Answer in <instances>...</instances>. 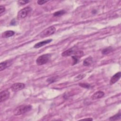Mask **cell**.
Wrapping results in <instances>:
<instances>
[{
    "label": "cell",
    "instance_id": "cell-1",
    "mask_svg": "<svg viewBox=\"0 0 121 121\" xmlns=\"http://www.w3.org/2000/svg\"><path fill=\"white\" fill-rule=\"evenodd\" d=\"M32 109L31 105H22L17 107L13 111V114L14 115L18 116L24 114L29 111Z\"/></svg>",
    "mask_w": 121,
    "mask_h": 121
},
{
    "label": "cell",
    "instance_id": "cell-2",
    "mask_svg": "<svg viewBox=\"0 0 121 121\" xmlns=\"http://www.w3.org/2000/svg\"><path fill=\"white\" fill-rule=\"evenodd\" d=\"M51 55L50 54H45L39 56L36 60V63L38 65H42L47 64L50 60Z\"/></svg>",
    "mask_w": 121,
    "mask_h": 121
},
{
    "label": "cell",
    "instance_id": "cell-3",
    "mask_svg": "<svg viewBox=\"0 0 121 121\" xmlns=\"http://www.w3.org/2000/svg\"><path fill=\"white\" fill-rule=\"evenodd\" d=\"M32 11L31 7H27L19 11L17 14L18 19H22L25 18Z\"/></svg>",
    "mask_w": 121,
    "mask_h": 121
},
{
    "label": "cell",
    "instance_id": "cell-4",
    "mask_svg": "<svg viewBox=\"0 0 121 121\" xmlns=\"http://www.w3.org/2000/svg\"><path fill=\"white\" fill-rule=\"evenodd\" d=\"M56 31V28L54 26H51L49 28H47L46 29H45L43 31H42L41 34H40V37L41 38H44L48 37L53 34Z\"/></svg>",
    "mask_w": 121,
    "mask_h": 121
},
{
    "label": "cell",
    "instance_id": "cell-5",
    "mask_svg": "<svg viewBox=\"0 0 121 121\" xmlns=\"http://www.w3.org/2000/svg\"><path fill=\"white\" fill-rule=\"evenodd\" d=\"M25 87V85L23 83H16L11 86V89L13 91H18L22 90Z\"/></svg>",
    "mask_w": 121,
    "mask_h": 121
},
{
    "label": "cell",
    "instance_id": "cell-6",
    "mask_svg": "<svg viewBox=\"0 0 121 121\" xmlns=\"http://www.w3.org/2000/svg\"><path fill=\"white\" fill-rule=\"evenodd\" d=\"M10 93L8 90L2 91L0 94V102H3L5 101L10 97Z\"/></svg>",
    "mask_w": 121,
    "mask_h": 121
},
{
    "label": "cell",
    "instance_id": "cell-7",
    "mask_svg": "<svg viewBox=\"0 0 121 121\" xmlns=\"http://www.w3.org/2000/svg\"><path fill=\"white\" fill-rule=\"evenodd\" d=\"M52 41V39H47V40H44V41L40 42L37 43L36 44H35L34 47L35 48H39L40 47L43 46L51 43Z\"/></svg>",
    "mask_w": 121,
    "mask_h": 121
},
{
    "label": "cell",
    "instance_id": "cell-8",
    "mask_svg": "<svg viewBox=\"0 0 121 121\" xmlns=\"http://www.w3.org/2000/svg\"><path fill=\"white\" fill-rule=\"evenodd\" d=\"M121 76V72H118L115 74L111 78L110 80V84L113 85L116 83L117 81H118L119 79L120 78Z\"/></svg>",
    "mask_w": 121,
    "mask_h": 121
},
{
    "label": "cell",
    "instance_id": "cell-9",
    "mask_svg": "<svg viewBox=\"0 0 121 121\" xmlns=\"http://www.w3.org/2000/svg\"><path fill=\"white\" fill-rule=\"evenodd\" d=\"M105 96V93L102 91H98L95 93L91 96L92 100H96L103 97Z\"/></svg>",
    "mask_w": 121,
    "mask_h": 121
},
{
    "label": "cell",
    "instance_id": "cell-10",
    "mask_svg": "<svg viewBox=\"0 0 121 121\" xmlns=\"http://www.w3.org/2000/svg\"><path fill=\"white\" fill-rule=\"evenodd\" d=\"M75 49V47L71 48L69 49H68V50H66L64 52L62 53V56H64V57H67V56H71V55H72V54H74L75 53H74Z\"/></svg>",
    "mask_w": 121,
    "mask_h": 121
},
{
    "label": "cell",
    "instance_id": "cell-11",
    "mask_svg": "<svg viewBox=\"0 0 121 121\" xmlns=\"http://www.w3.org/2000/svg\"><path fill=\"white\" fill-rule=\"evenodd\" d=\"M93 63V58L92 57H89L85 59L83 63V64L85 66H89L91 65Z\"/></svg>",
    "mask_w": 121,
    "mask_h": 121
},
{
    "label": "cell",
    "instance_id": "cell-12",
    "mask_svg": "<svg viewBox=\"0 0 121 121\" xmlns=\"http://www.w3.org/2000/svg\"><path fill=\"white\" fill-rule=\"evenodd\" d=\"M15 34V32L12 30L6 31L2 34V36L3 38H9L13 36Z\"/></svg>",
    "mask_w": 121,
    "mask_h": 121
},
{
    "label": "cell",
    "instance_id": "cell-13",
    "mask_svg": "<svg viewBox=\"0 0 121 121\" xmlns=\"http://www.w3.org/2000/svg\"><path fill=\"white\" fill-rule=\"evenodd\" d=\"M9 64L7 60L2 62L0 64V71H2L6 69L9 66Z\"/></svg>",
    "mask_w": 121,
    "mask_h": 121
},
{
    "label": "cell",
    "instance_id": "cell-14",
    "mask_svg": "<svg viewBox=\"0 0 121 121\" xmlns=\"http://www.w3.org/2000/svg\"><path fill=\"white\" fill-rule=\"evenodd\" d=\"M113 48L112 47H108L104 49L102 51V53L103 54H109L110 53H111V52H113Z\"/></svg>",
    "mask_w": 121,
    "mask_h": 121
},
{
    "label": "cell",
    "instance_id": "cell-15",
    "mask_svg": "<svg viewBox=\"0 0 121 121\" xmlns=\"http://www.w3.org/2000/svg\"><path fill=\"white\" fill-rule=\"evenodd\" d=\"M121 113H119L118 114H116L115 115L111 117L109 120L110 121H117V120H119L121 119Z\"/></svg>",
    "mask_w": 121,
    "mask_h": 121
},
{
    "label": "cell",
    "instance_id": "cell-16",
    "mask_svg": "<svg viewBox=\"0 0 121 121\" xmlns=\"http://www.w3.org/2000/svg\"><path fill=\"white\" fill-rule=\"evenodd\" d=\"M74 54V56H75L78 59L79 58H82L84 55V52L82 51H78L76 52Z\"/></svg>",
    "mask_w": 121,
    "mask_h": 121
},
{
    "label": "cell",
    "instance_id": "cell-17",
    "mask_svg": "<svg viewBox=\"0 0 121 121\" xmlns=\"http://www.w3.org/2000/svg\"><path fill=\"white\" fill-rule=\"evenodd\" d=\"M65 13H66V11L64 10L59 11H56L55 13H54L53 16L54 17H59V16L63 15Z\"/></svg>",
    "mask_w": 121,
    "mask_h": 121
},
{
    "label": "cell",
    "instance_id": "cell-18",
    "mask_svg": "<svg viewBox=\"0 0 121 121\" xmlns=\"http://www.w3.org/2000/svg\"><path fill=\"white\" fill-rule=\"evenodd\" d=\"M79 86H80V87H82V88H86V89H90L91 88V86L88 83H80L79 84Z\"/></svg>",
    "mask_w": 121,
    "mask_h": 121
},
{
    "label": "cell",
    "instance_id": "cell-19",
    "mask_svg": "<svg viewBox=\"0 0 121 121\" xmlns=\"http://www.w3.org/2000/svg\"><path fill=\"white\" fill-rule=\"evenodd\" d=\"M29 2V1H19L18 2V4L21 5H25L26 4L28 3Z\"/></svg>",
    "mask_w": 121,
    "mask_h": 121
},
{
    "label": "cell",
    "instance_id": "cell-20",
    "mask_svg": "<svg viewBox=\"0 0 121 121\" xmlns=\"http://www.w3.org/2000/svg\"><path fill=\"white\" fill-rule=\"evenodd\" d=\"M5 8L2 5L0 6V14L2 15L3 13L5 12Z\"/></svg>",
    "mask_w": 121,
    "mask_h": 121
},
{
    "label": "cell",
    "instance_id": "cell-21",
    "mask_svg": "<svg viewBox=\"0 0 121 121\" xmlns=\"http://www.w3.org/2000/svg\"><path fill=\"white\" fill-rule=\"evenodd\" d=\"M48 1H41V0H40V1H38L37 2V3L39 5H43L44 4H45L46 3H47Z\"/></svg>",
    "mask_w": 121,
    "mask_h": 121
},
{
    "label": "cell",
    "instance_id": "cell-22",
    "mask_svg": "<svg viewBox=\"0 0 121 121\" xmlns=\"http://www.w3.org/2000/svg\"><path fill=\"white\" fill-rule=\"evenodd\" d=\"M55 80V78L54 77H52V78H48L47 80V82L48 83H52Z\"/></svg>",
    "mask_w": 121,
    "mask_h": 121
},
{
    "label": "cell",
    "instance_id": "cell-23",
    "mask_svg": "<svg viewBox=\"0 0 121 121\" xmlns=\"http://www.w3.org/2000/svg\"><path fill=\"white\" fill-rule=\"evenodd\" d=\"M85 77V74H79V75H78L77 77H76V78H77V79H82V78H84Z\"/></svg>",
    "mask_w": 121,
    "mask_h": 121
},
{
    "label": "cell",
    "instance_id": "cell-24",
    "mask_svg": "<svg viewBox=\"0 0 121 121\" xmlns=\"http://www.w3.org/2000/svg\"><path fill=\"white\" fill-rule=\"evenodd\" d=\"M82 120H89V121H92L93 119L91 118H86V119H82Z\"/></svg>",
    "mask_w": 121,
    "mask_h": 121
}]
</instances>
